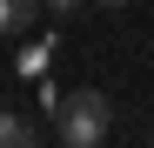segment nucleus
I'll list each match as a JSON object with an SVG mask.
<instances>
[{"mask_svg": "<svg viewBox=\"0 0 154 148\" xmlns=\"http://www.w3.org/2000/svg\"><path fill=\"white\" fill-rule=\"evenodd\" d=\"M114 135V101L100 88H67L54 101V141L60 148H100Z\"/></svg>", "mask_w": 154, "mask_h": 148, "instance_id": "obj_1", "label": "nucleus"}, {"mask_svg": "<svg viewBox=\"0 0 154 148\" xmlns=\"http://www.w3.org/2000/svg\"><path fill=\"white\" fill-rule=\"evenodd\" d=\"M34 141H40V128L27 114H20V108H0V148H34Z\"/></svg>", "mask_w": 154, "mask_h": 148, "instance_id": "obj_2", "label": "nucleus"}, {"mask_svg": "<svg viewBox=\"0 0 154 148\" xmlns=\"http://www.w3.org/2000/svg\"><path fill=\"white\" fill-rule=\"evenodd\" d=\"M47 0H0V34H27Z\"/></svg>", "mask_w": 154, "mask_h": 148, "instance_id": "obj_3", "label": "nucleus"}, {"mask_svg": "<svg viewBox=\"0 0 154 148\" xmlns=\"http://www.w3.org/2000/svg\"><path fill=\"white\" fill-rule=\"evenodd\" d=\"M47 7H54V14H81L87 0H47Z\"/></svg>", "mask_w": 154, "mask_h": 148, "instance_id": "obj_4", "label": "nucleus"}, {"mask_svg": "<svg viewBox=\"0 0 154 148\" xmlns=\"http://www.w3.org/2000/svg\"><path fill=\"white\" fill-rule=\"evenodd\" d=\"M100 7H127V0H100Z\"/></svg>", "mask_w": 154, "mask_h": 148, "instance_id": "obj_5", "label": "nucleus"}]
</instances>
